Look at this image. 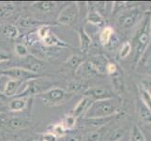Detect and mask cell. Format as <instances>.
<instances>
[{"label":"cell","instance_id":"cell-37","mask_svg":"<svg viewBox=\"0 0 151 141\" xmlns=\"http://www.w3.org/2000/svg\"><path fill=\"white\" fill-rule=\"evenodd\" d=\"M143 90H147L150 93L151 91V77H145L142 80Z\"/></svg>","mask_w":151,"mask_h":141},{"label":"cell","instance_id":"cell-33","mask_svg":"<svg viewBox=\"0 0 151 141\" xmlns=\"http://www.w3.org/2000/svg\"><path fill=\"white\" fill-rule=\"evenodd\" d=\"M132 50V45L129 43H124L122 47L120 48V51H119V56L121 57V59H125V57H127L128 55L129 54V52Z\"/></svg>","mask_w":151,"mask_h":141},{"label":"cell","instance_id":"cell-39","mask_svg":"<svg viewBox=\"0 0 151 141\" xmlns=\"http://www.w3.org/2000/svg\"><path fill=\"white\" fill-rule=\"evenodd\" d=\"M117 72V68L116 64L111 63V62H108V64L106 66V72H108L109 74H116V72Z\"/></svg>","mask_w":151,"mask_h":141},{"label":"cell","instance_id":"cell-20","mask_svg":"<svg viewBox=\"0 0 151 141\" xmlns=\"http://www.w3.org/2000/svg\"><path fill=\"white\" fill-rule=\"evenodd\" d=\"M31 121L27 119H21V118H12L8 121L9 127L13 129H24L27 128L30 125Z\"/></svg>","mask_w":151,"mask_h":141},{"label":"cell","instance_id":"cell-2","mask_svg":"<svg viewBox=\"0 0 151 141\" xmlns=\"http://www.w3.org/2000/svg\"><path fill=\"white\" fill-rule=\"evenodd\" d=\"M23 85L24 86V88L23 90L19 91L15 97L28 98L33 95H40V94L52 88V86H53V84L49 80H45L41 77L24 82Z\"/></svg>","mask_w":151,"mask_h":141},{"label":"cell","instance_id":"cell-12","mask_svg":"<svg viewBox=\"0 0 151 141\" xmlns=\"http://www.w3.org/2000/svg\"><path fill=\"white\" fill-rule=\"evenodd\" d=\"M136 107L140 119L147 124H151V109L142 100L137 102Z\"/></svg>","mask_w":151,"mask_h":141},{"label":"cell","instance_id":"cell-19","mask_svg":"<svg viewBox=\"0 0 151 141\" xmlns=\"http://www.w3.org/2000/svg\"><path fill=\"white\" fill-rule=\"evenodd\" d=\"M111 119H112V117L98 118V119H85V122H86V125L87 127L100 129L101 127L103 126V125L107 124L109 121H110Z\"/></svg>","mask_w":151,"mask_h":141},{"label":"cell","instance_id":"cell-27","mask_svg":"<svg viewBox=\"0 0 151 141\" xmlns=\"http://www.w3.org/2000/svg\"><path fill=\"white\" fill-rule=\"evenodd\" d=\"M12 12H13V6L12 4L0 5V19H4L10 16Z\"/></svg>","mask_w":151,"mask_h":141},{"label":"cell","instance_id":"cell-1","mask_svg":"<svg viewBox=\"0 0 151 141\" xmlns=\"http://www.w3.org/2000/svg\"><path fill=\"white\" fill-rule=\"evenodd\" d=\"M117 111H118V104L116 101L113 98L105 99V100L93 102L83 117H85V119L109 118V117H113Z\"/></svg>","mask_w":151,"mask_h":141},{"label":"cell","instance_id":"cell-22","mask_svg":"<svg viewBox=\"0 0 151 141\" xmlns=\"http://www.w3.org/2000/svg\"><path fill=\"white\" fill-rule=\"evenodd\" d=\"M33 6L43 12H51L56 7V3L52 1H40L36 2Z\"/></svg>","mask_w":151,"mask_h":141},{"label":"cell","instance_id":"cell-35","mask_svg":"<svg viewBox=\"0 0 151 141\" xmlns=\"http://www.w3.org/2000/svg\"><path fill=\"white\" fill-rule=\"evenodd\" d=\"M124 134V132L121 131V130H116V131H114L112 133L111 137H109V140L110 141H119Z\"/></svg>","mask_w":151,"mask_h":141},{"label":"cell","instance_id":"cell-36","mask_svg":"<svg viewBox=\"0 0 151 141\" xmlns=\"http://www.w3.org/2000/svg\"><path fill=\"white\" fill-rule=\"evenodd\" d=\"M7 97H5L3 94L0 92V112H2L5 109H8V100H7Z\"/></svg>","mask_w":151,"mask_h":141},{"label":"cell","instance_id":"cell-23","mask_svg":"<svg viewBox=\"0 0 151 141\" xmlns=\"http://www.w3.org/2000/svg\"><path fill=\"white\" fill-rule=\"evenodd\" d=\"M76 121H77V119L71 114V115H67V116H65L60 123L62 124V126L65 128L66 131H69V130H72L76 126Z\"/></svg>","mask_w":151,"mask_h":141},{"label":"cell","instance_id":"cell-15","mask_svg":"<svg viewBox=\"0 0 151 141\" xmlns=\"http://www.w3.org/2000/svg\"><path fill=\"white\" fill-rule=\"evenodd\" d=\"M76 74L81 77H93L99 74L96 70L93 68V66L90 64L89 61L83 62L79 66V68L76 70Z\"/></svg>","mask_w":151,"mask_h":141},{"label":"cell","instance_id":"cell-9","mask_svg":"<svg viewBox=\"0 0 151 141\" xmlns=\"http://www.w3.org/2000/svg\"><path fill=\"white\" fill-rule=\"evenodd\" d=\"M24 65L23 66V68L38 74H40L39 72L45 68V63L43 61H41L40 59H37V57H35L34 56L30 54L24 57Z\"/></svg>","mask_w":151,"mask_h":141},{"label":"cell","instance_id":"cell-38","mask_svg":"<svg viewBox=\"0 0 151 141\" xmlns=\"http://www.w3.org/2000/svg\"><path fill=\"white\" fill-rule=\"evenodd\" d=\"M113 81H114V87H116V88L117 90L120 91V90H123V81H122L120 76H119V75L116 76L113 79Z\"/></svg>","mask_w":151,"mask_h":141},{"label":"cell","instance_id":"cell-29","mask_svg":"<svg viewBox=\"0 0 151 141\" xmlns=\"http://www.w3.org/2000/svg\"><path fill=\"white\" fill-rule=\"evenodd\" d=\"M50 133H52L53 134H55L56 137H62L67 134V131L65 130V128L62 126L61 123H56L55 125H53L52 127V130L50 131Z\"/></svg>","mask_w":151,"mask_h":141},{"label":"cell","instance_id":"cell-34","mask_svg":"<svg viewBox=\"0 0 151 141\" xmlns=\"http://www.w3.org/2000/svg\"><path fill=\"white\" fill-rule=\"evenodd\" d=\"M141 93H142L141 94L142 101L151 109V95H150V93L147 90H142Z\"/></svg>","mask_w":151,"mask_h":141},{"label":"cell","instance_id":"cell-31","mask_svg":"<svg viewBox=\"0 0 151 141\" xmlns=\"http://www.w3.org/2000/svg\"><path fill=\"white\" fill-rule=\"evenodd\" d=\"M14 51H15V54L20 57H25L29 55L28 49L27 48V46L23 43H16L15 44Z\"/></svg>","mask_w":151,"mask_h":141},{"label":"cell","instance_id":"cell-25","mask_svg":"<svg viewBox=\"0 0 151 141\" xmlns=\"http://www.w3.org/2000/svg\"><path fill=\"white\" fill-rule=\"evenodd\" d=\"M87 21L92 25H101L103 24V20L102 17L100 15L97 10H90L88 12V16H87Z\"/></svg>","mask_w":151,"mask_h":141},{"label":"cell","instance_id":"cell-8","mask_svg":"<svg viewBox=\"0 0 151 141\" xmlns=\"http://www.w3.org/2000/svg\"><path fill=\"white\" fill-rule=\"evenodd\" d=\"M85 96L90 98L92 101H100L105 100V99H111L114 97L113 93L106 87H89L85 90Z\"/></svg>","mask_w":151,"mask_h":141},{"label":"cell","instance_id":"cell-30","mask_svg":"<svg viewBox=\"0 0 151 141\" xmlns=\"http://www.w3.org/2000/svg\"><path fill=\"white\" fill-rule=\"evenodd\" d=\"M82 63H83L82 59L79 56H77V55L71 56L69 59V60H68V65H69L71 68V69H73L75 72H76V70L78 69V68H79V66Z\"/></svg>","mask_w":151,"mask_h":141},{"label":"cell","instance_id":"cell-10","mask_svg":"<svg viewBox=\"0 0 151 141\" xmlns=\"http://www.w3.org/2000/svg\"><path fill=\"white\" fill-rule=\"evenodd\" d=\"M23 83H24V82L9 78V79L7 81L6 84H5L4 90L1 93L7 98L15 97L17 95V93L19 92V90H20V87H22Z\"/></svg>","mask_w":151,"mask_h":141},{"label":"cell","instance_id":"cell-24","mask_svg":"<svg viewBox=\"0 0 151 141\" xmlns=\"http://www.w3.org/2000/svg\"><path fill=\"white\" fill-rule=\"evenodd\" d=\"M114 35V30L112 27H107L105 28H103L102 31L100 34V41L101 43L103 44L104 46H106L108 44V43L110 41L111 38L113 37Z\"/></svg>","mask_w":151,"mask_h":141},{"label":"cell","instance_id":"cell-6","mask_svg":"<svg viewBox=\"0 0 151 141\" xmlns=\"http://www.w3.org/2000/svg\"><path fill=\"white\" fill-rule=\"evenodd\" d=\"M78 15H79V9L77 8V5L75 3L69 4L58 14L57 23L62 25H71L76 22Z\"/></svg>","mask_w":151,"mask_h":141},{"label":"cell","instance_id":"cell-21","mask_svg":"<svg viewBox=\"0 0 151 141\" xmlns=\"http://www.w3.org/2000/svg\"><path fill=\"white\" fill-rule=\"evenodd\" d=\"M79 38H80V47L81 50L83 52H86L89 48V46L91 44V39L88 36V34L86 32L85 30H79Z\"/></svg>","mask_w":151,"mask_h":141},{"label":"cell","instance_id":"cell-14","mask_svg":"<svg viewBox=\"0 0 151 141\" xmlns=\"http://www.w3.org/2000/svg\"><path fill=\"white\" fill-rule=\"evenodd\" d=\"M0 34L8 39H16L20 34L19 28L12 24H5L0 25Z\"/></svg>","mask_w":151,"mask_h":141},{"label":"cell","instance_id":"cell-13","mask_svg":"<svg viewBox=\"0 0 151 141\" xmlns=\"http://www.w3.org/2000/svg\"><path fill=\"white\" fill-rule=\"evenodd\" d=\"M19 27L22 28H33V27H41L42 25V21H40V19H37L35 17H31V16H24L21 17L18 22H17Z\"/></svg>","mask_w":151,"mask_h":141},{"label":"cell","instance_id":"cell-3","mask_svg":"<svg viewBox=\"0 0 151 141\" xmlns=\"http://www.w3.org/2000/svg\"><path fill=\"white\" fill-rule=\"evenodd\" d=\"M38 96L41 99L45 106H55L67 102L70 98L73 96V93L60 87H52Z\"/></svg>","mask_w":151,"mask_h":141},{"label":"cell","instance_id":"cell-5","mask_svg":"<svg viewBox=\"0 0 151 141\" xmlns=\"http://www.w3.org/2000/svg\"><path fill=\"white\" fill-rule=\"evenodd\" d=\"M1 75H6L12 79L19 80L22 82H27L32 79H37L41 77L40 74H35V72H30L23 67H10L8 69H5L0 72Z\"/></svg>","mask_w":151,"mask_h":141},{"label":"cell","instance_id":"cell-17","mask_svg":"<svg viewBox=\"0 0 151 141\" xmlns=\"http://www.w3.org/2000/svg\"><path fill=\"white\" fill-rule=\"evenodd\" d=\"M27 104V98H20L15 97L10 100L8 103V109L12 112H19L25 108Z\"/></svg>","mask_w":151,"mask_h":141},{"label":"cell","instance_id":"cell-28","mask_svg":"<svg viewBox=\"0 0 151 141\" xmlns=\"http://www.w3.org/2000/svg\"><path fill=\"white\" fill-rule=\"evenodd\" d=\"M131 141H145L144 134L137 125H135L132 128V134H131Z\"/></svg>","mask_w":151,"mask_h":141},{"label":"cell","instance_id":"cell-32","mask_svg":"<svg viewBox=\"0 0 151 141\" xmlns=\"http://www.w3.org/2000/svg\"><path fill=\"white\" fill-rule=\"evenodd\" d=\"M50 33V27L49 25H41V27H40L38 28V31H37V35L39 39L42 41L46 37L48 36V34Z\"/></svg>","mask_w":151,"mask_h":141},{"label":"cell","instance_id":"cell-11","mask_svg":"<svg viewBox=\"0 0 151 141\" xmlns=\"http://www.w3.org/2000/svg\"><path fill=\"white\" fill-rule=\"evenodd\" d=\"M93 102L94 101H92L90 98H88L86 96L83 97L75 106V107L73 109V112H72V115H73L76 119L84 116L85 113L87 111V109L89 108V106H91V103Z\"/></svg>","mask_w":151,"mask_h":141},{"label":"cell","instance_id":"cell-4","mask_svg":"<svg viewBox=\"0 0 151 141\" xmlns=\"http://www.w3.org/2000/svg\"><path fill=\"white\" fill-rule=\"evenodd\" d=\"M151 36V18L147 17L143 28L137 37L136 52H135V61H138L144 55L145 49L148 46Z\"/></svg>","mask_w":151,"mask_h":141},{"label":"cell","instance_id":"cell-18","mask_svg":"<svg viewBox=\"0 0 151 141\" xmlns=\"http://www.w3.org/2000/svg\"><path fill=\"white\" fill-rule=\"evenodd\" d=\"M43 43L45 46H60V47H65L67 46V43L62 40H60L55 33H52L50 31V33L43 40Z\"/></svg>","mask_w":151,"mask_h":141},{"label":"cell","instance_id":"cell-7","mask_svg":"<svg viewBox=\"0 0 151 141\" xmlns=\"http://www.w3.org/2000/svg\"><path fill=\"white\" fill-rule=\"evenodd\" d=\"M139 17V12L137 9H129L120 14L118 18L117 25L121 29H128L132 27L136 20Z\"/></svg>","mask_w":151,"mask_h":141},{"label":"cell","instance_id":"cell-16","mask_svg":"<svg viewBox=\"0 0 151 141\" xmlns=\"http://www.w3.org/2000/svg\"><path fill=\"white\" fill-rule=\"evenodd\" d=\"M89 62L98 74H105L106 72V66L108 64V62L106 59H104L102 56H93L89 60Z\"/></svg>","mask_w":151,"mask_h":141},{"label":"cell","instance_id":"cell-26","mask_svg":"<svg viewBox=\"0 0 151 141\" xmlns=\"http://www.w3.org/2000/svg\"><path fill=\"white\" fill-rule=\"evenodd\" d=\"M101 137V132H100V129H97L95 131L86 133L82 137L81 141H99Z\"/></svg>","mask_w":151,"mask_h":141},{"label":"cell","instance_id":"cell-40","mask_svg":"<svg viewBox=\"0 0 151 141\" xmlns=\"http://www.w3.org/2000/svg\"><path fill=\"white\" fill-rule=\"evenodd\" d=\"M56 140H57V137L50 132L43 134L42 137H41V141H56Z\"/></svg>","mask_w":151,"mask_h":141}]
</instances>
